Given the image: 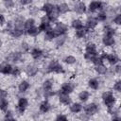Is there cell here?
<instances>
[{
  "instance_id": "9a60e30c",
  "label": "cell",
  "mask_w": 121,
  "mask_h": 121,
  "mask_svg": "<svg viewBox=\"0 0 121 121\" xmlns=\"http://www.w3.org/2000/svg\"><path fill=\"white\" fill-rule=\"evenodd\" d=\"M61 90H62V93H64V94H69V93H71V92L73 91V87H72L71 84L65 83V84L62 85Z\"/></svg>"
},
{
  "instance_id": "f6af8a7d",
  "label": "cell",
  "mask_w": 121,
  "mask_h": 121,
  "mask_svg": "<svg viewBox=\"0 0 121 121\" xmlns=\"http://www.w3.org/2000/svg\"><path fill=\"white\" fill-rule=\"evenodd\" d=\"M6 95H7L6 91H4V90H0V98H5Z\"/></svg>"
},
{
  "instance_id": "8992f818",
  "label": "cell",
  "mask_w": 121,
  "mask_h": 121,
  "mask_svg": "<svg viewBox=\"0 0 121 121\" xmlns=\"http://www.w3.org/2000/svg\"><path fill=\"white\" fill-rule=\"evenodd\" d=\"M58 16H59V11H58V9H57V7H54V9H53L49 13H47V17H48V19L51 20V21L56 20V19L58 18Z\"/></svg>"
},
{
  "instance_id": "5b68a950",
  "label": "cell",
  "mask_w": 121,
  "mask_h": 121,
  "mask_svg": "<svg viewBox=\"0 0 121 121\" xmlns=\"http://www.w3.org/2000/svg\"><path fill=\"white\" fill-rule=\"evenodd\" d=\"M12 71V67L10 64L8 63H2L0 65V72L4 73V74H9Z\"/></svg>"
},
{
  "instance_id": "bcb514c9",
  "label": "cell",
  "mask_w": 121,
  "mask_h": 121,
  "mask_svg": "<svg viewBox=\"0 0 121 121\" xmlns=\"http://www.w3.org/2000/svg\"><path fill=\"white\" fill-rule=\"evenodd\" d=\"M4 22H5V18H4V16L2 14H0V25H2Z\"/></svg>"
},
{
  "instance_id": "ee69618b",
  "label": "cell",
  "mask_w": 121,
  "mask_h": 121,
  "mask_svg": "<svg viewBox=\"0 0 121 121\" xmlns=\"http://www.w3.org/2000/svg\"><path fill=\"white\" fill-rule=\"evenodd\" d=\"M56 121H67V118L64 115H59L56 119Z\"/></svg>"
},
{
  "instance_id": "7bdbcfd3",
  "label": "cell",
  "mask_w": 121,
  "mask_h": 121,
  "mask_svg": "<svg viewBox=\"0 0 121 121\" xmlns=\"http://www.w3.org/2000/svg\"><path fill=\"white\" fill-rule=\"evenodd\" d=\"M114 89H115L116 91H121V82H120V81H117V82L115 83Z\"/></svg>"
},
{
  "instance_id": "484cf974",
  "label": "cell",
  "mask_w": 121,
  "mask_h": 121,
  "mask_svg": "<svg viewBox=\"0 0 121 121\" xmlns=\"http://www.w3.org/2000/svg\"><path fill=\"white\" fill-rule=\"evenodd\" d=\"M86 32H87V29L84 28V27H81L80 29H78V30H77L76 34H77V36H78V38H82V37L86 34Z\"/></svg>"
},
{
  "instance_id": "b9f144b4",
  "label": "cell",
  "mask_w": 121,
  "mask_h": 121,
  "mask_svg": "<svg viewBox=\"0 0 121 121\" xmlns=\"http://www.w3.org/2000/svg\"><path fill=\"white\" fill-rule=\"evenodd\" d=\"M114 23H116L117 25H120L121 24V15L118 14L115 18H114Z\"/></svg>"
},
{
  "instance_id": "7dc6e473",
  "label": "cell",
  "mask_w": 121,
  "mask_h": 121,
  "mask_svg": "<svg viewBox=\"0 0 121 121\" xmlns=\"http://www.w3.org/2000/svg\"><path fill=\"white\" fill-rule=\"evenodd\" d=\"M24 111H25L24 108H20V107H18V112H19V113H23Z\"/></svg>"
},
{
  "instance_id": "4dcf8cb0",
  "label": "cell",
  "mask_w": 121,
  "mask_h": 121,
  "mask_svg": "<svg viewBox=\"0 0 121 121\" xmlns=\"http://www.w3.org/2000/svg\"><path fill=\"white\" fill-rule=\"evenodd\" d=\"M55 36H56V35H55V33H54V31H53L52 29L46 31V33H45V39H46V40H52Z\"/></svg>"
},
{
  "instance_id": "f546056e",
  "label": "cell",
  "mask_w": 121,
  "mask_h": 121,
  "mask_svg": "<svg viewBox=\"0 0 121 121\" xmlns=\"http://www.w3.org/2000/svg\"><path fill=\"white\" fill-rule=\"evenodd\" d=\"M38 32H39V29H38V27H35V26H33V27L27 29V34H29V35H31V36L37 35Z\"/></svg>"
},
{
  "instance_id": "1f68e13d",
  "label": "cell",
  "mask_w": 121,
  "mask_h": 121,
  "mask_svg": "<svg viewBox=\"0 0 121 121\" xmlns=\"http://www.w3.org/2000/svg\"><path fill=\"white\" fill-rule=\"evenodd\" d=\"M95 70L99 73V74H104V73H106V67L103 65V64H100V65H96V67H95Z\"/></svg>"
},
{
  "instance_id": "3957f363",
  "label": "cell",
  "mask_w": 121,
  "mask_h": 121,
  "mask_svg": "<svg viewBox=\"0 0 121 121\" xmlns=\"http://www.w3.org/2000/svg\"><path fill=\"white\" fill-rule=\"evenodd\" d=\"M49 71H54L56 73H63V69L61 65H60L57 61H52L49 65Z\"/></svg>"
},
{
  "instance_id": "7402d4cb",
  "label": "cell",
  "mask_w": 121,
  "mask_h": 121,
  "mask_svg": "<svg viewBox=\"0 0 121 121\" xmlns=\"http://www.w3.org/2000/svg\"><path fill=\"white\" fill-rule=\"evenodd\" d=\"M31 55H32V57L34 59H38V58H40L42 56V51L40 49H38V48H35V49H33L31 51Z\"/></svg>"
},
{
  "instance_id": "cb8c5ba5",
  "label": "cell",
  "mask_w": 121,
  "mask_h": 121,
  "mask_svg": "<svg viewBox=\"0 0 121 121\" xmlns=\"http://www.w3.org/2000/svg\"><path fill=\"white\" fill-rule=\"evenodd\" d=\"M38 29H39V31H41V30H46V31H48V30L51 29V27H50L49 23H42L41 26H40V27Z\"/></svg>"
},
{
  "instance_id": "52a82bcc",
  "label": "cell",
  "mask_w": 121,
  "mask_h": 121,
  "mask_svg": "<svg viewBox=\"0 0 121 121\" xmlns=\"http://www.w3.org/2000/svg\"><path fill=\"white\" fill-rule=\"evenodd\" d=\"M97 24V20L94 17H90L88 18L87 22H86V25H87V27L88 28H94Z\"/></svg>"
},
{
  "instance_id": "30bf717a",
  "label": "cell",
  "mask_w": 121,
  "mask_h": 121,
  "mask_svg": "<svg viewBox=\"0 0 121 121\" xmlns=\"http://www.w3.org/2000/svg\"><path fill=\"white\" fill-rule=\"evenodd\" d=\"M75 9H76V11L78 12V13H83V12L85 11V9H86V8H85V4L82 3V2L78 3L77 6L75 7Z\"/></svg>"
},
{
  "instance_id": "ab89813d",
  "label": "cell",
  "mask_w": 121,
  "mask_h": 121,
  "mask_svg": "<svg viewBox=\"0 0 121 121\" xmlns=\"http://www.w3.org/2000/svg\"><path fill=\"white\" fill-rule=\"evenodd\" d=\"M11 73L13 74V76L17 77V76H19V75H20V69H19L18 67H14V68H12Z\"/></svg>"
},
{
  "instance_id": "7a4b0ae2",
  "label": "cell",
  "mask_w": 121,
  "mask_h": 121,
  "mask_svg": "<svg viewBox=\"0 0 121 121\" xmlns=\"http://www.w3.org/2000/svg\"><path fill=\"white\" fill-rule=\"evenodd\" d=\"M66 30H67V26L62 23H57L56 27L53 29L55 35H60V34L64 33Z\"/></svg>"
},
{
  "instance_id": "7c38bea8",
  "label": "cell",
  "mask_w": 121,
  "mask_h": 121,
  "mask_svg": "<svg viewBox=\"0 0 121 121\" xmlns=\"http://www.w3.org/2000/svg\"><path fill=\"white\" fill-rule=\"evenodd\" d=\"M103 43H104L106 45H108V46L112 45V44L114 43L113 37H111V36H106V35H105V37L103 38Z\"/></svg>"
},
{
  "instance_id": "d590c367",
  "label": "cell",
  "mask_w": 121,
  "mask_h": 121,
  "mask_svg": "<svg viewBox=\"0 0 121 121\" xmlns=\"http://www.w3.org/2000/svg\"><path fill=\"white\" fill-rule=\"evenodd\" d=\"M105 33H106V36H111L112 37L113 34H114V30L111 27H106L105 28Z\"/></svg>"
},
{
  "instance_id": "74e56055",
  "label": "cell",
  "mask_w": 121,
  "mask_h": 121,
  "mask_svg": "<svg viewBox=\"0 0 121 121\" xmlns=\"http://www.w3.org/2000/svg\"><path fill=\"white\" fill-rule=\"evenodd\" d=\"M93 62H94L95 65H100V64H102V58H101V57H97V56H95V58L94 59Z\"/></svg>"
},
{
  "instance_id": "83f0119b",
  "label": "cell",
  "mask_w": 121,
  "mask_h": 121,
  "mask_svg": "<svg viewBox=\"0 0 121 121\" xmlns=\"http://www.w3.org/2000/svg\"><path fill=\"white\" fill-rule=\"evenodd\" d=\"M34 23H35V21H34L33 19H28V20H26V22L25 23L26 28V29H29V28L33 27V26H34Z\"/></svg>"
},
{
  "instance_id": "4fadbf2b",
  "label": "cell",
  "mask_w": 121,
  "mask_h": 121,
  "mask_svg": "<svg viewBox=\"0 0 121 121\" xmlns=\"http://www.w3.org/2000/svg\"><path fill=\"white\" fill-rule=\"evenodd\" d=\"M89 8H90V10L95 11V10H96V9H98L101 8V3L100 2H95H95H92V3H90Z\"/></svg>"
},
{
  "instance_id": "44dd1931",
  "label": "cell",
  "mask_w": 121,
  "mask_h": 121,
  "mask_svg": "<svg viewBox=\"0 0 121 121\" xmlns=\"http://www.w3.org/2000/svg\"><path fill=\"white\" fill-rule=\"evenodd\" d=\"M72 26L76 29H80L82 27V23L80 20H74L72 22Z\"/></svg>"
},
{
  "instance_id": "11a10c76",
  "label": "cell",
  "mask_w": 121,
  "mask_h": 121,
  "mask_svg": "<svg viewBox=\"0 0 121 121\" xmlns=\"http://www.w3.org/2000/svg\"><path fill=\"white\" fill-rule=\"evenodd\" d=\"M1 44H2V42H1V41H0V46H1Z\"/></svg>"
},
{
  "instance_id": "e0dca14e",
  "label": "cell",
  "mask_w": 121,
  "mask_h": 121,
  "mask_svg": "<svg viewBox=\"0 0 121 121\" xmlns=\"http://www.w3.org/2000/svg\"><path fill=\"white\" fill-rule=\"evenodd\" d=\"M95 45L94 43H89L86 46V53H90V54H95Z\"/></svg>"
},
{
  "instance_id": "ba28073f",
  "label": "cell",
  "mask_w": 121,
  "mask_h": 121,
  "mask_svg": "<svg viewBox=\"0 0 121 121\" xmlns=\"http://www.w3.org/2000/svg\"><path fill=\"white\" fill-rule=\"evenodd\" d=\"M60 102H62L64 104H69L71 102V99H70L68 94H64V93H61L60 95Z\"/></svg>"
},
{
  "instance_id": "f1b7e54d",
  "label": "cell",
  "mask_w": 121,
  "mask_h": 121,
  "mask_svg": "<svg viewBox=\"0 0 121 121\" xmlns=\"http://www.w3.org/2000/svg\"><path fill=\"white\" fill-rule=\"evenodd\" d=\"M78 97H79L80 100H82V101H86V100L88 99V97H89V94H88V92L83 91V92H81V93L79 94Z\"/></svg>"
},
{
  "instance_id": "ac0fdd59",
  "label": "cell",
  "mask_w": 121,
  "mask_h": 121,
  "mask_svg": "<svg viewBox=\"0 0 121 121\" xmlns=\"http://www.w3.org/2000/svg\"><path fill=\"white\" fill-rule=\"evenodd\" d=\"M81 109H82V106L78 103H75L71 106V111L73 112H79L81 111Z\"/></svg>"
},
{
  "instance_id": "816d5d0a",
  "label": "cell",
  "mask_w": 121,
  "mask_h": 121,
  "mask_svg": "<svg viewBox=\"0 0 121 121\" xmlns=\"http://www.w3.org/2000/svg\"><path fill=\"white\" fill-rule=\"evenodd\" d=\"M112 121H121V119H120L119 117H114V118L112 119Z\"/></svg>"
},
{
  "instance_id": "f5cc1de1",
  "label": "cell",
  "mask_w": 121,
  "mask_h": 121,
  "mask_svg": "<svg viewBox=\"0 0 121 121\" xmlns=\"http://www.w3.org/2000/svg\"><path fill=\"white\" fill-rule=\"evenodd\" d=\"M5 121H14V120H13L12 118H7V119H6Z\"/></svg>"
},
{
  "instance_id": "8d00e7d4",
  "label": "cell",
  "mask_w": 121,
  "mask_h": 121,
  "mask_svg": "<svg viewBox=\"0 0 121 121\" xmlns=\"http://www.w3.org/2000/svg\"><path fill=\"white\" fill-rule=\"evenodd\" d=\"M64 61L67 62V63H74L76 61V59L73 57V56H68L64 59Z\"/></svg>"
},
{
  "instance_id": "9c48e42d",
  "label": "cell",
  "mask_w": 121,
  "mask_h": 121,
  "mask_svg": "<svg viewBox=\"0 0 121 121\" xmlns=\"http://www.w3.org/2000/svg\"><path fill=\"white\" fill-rule=\"evenodd\" d=\"M103 57L106 58V59L109 60V62L112 63V64H114V63H116V62L118 61V58H117L115 55H113V54H111V55H104Z\"/></svg>"
},
{
  "instance_id": "8fae6325",
  "label": "cell",
  "mask_w": 121,
  "mask_h": 121,
  "mask_svg": "<svg viewBox=\"0 0 121 121\" xmlns=\"http://www.w3.org/2000/svg\"><path fill=\"white\" fill-rule=\"evenodd\" d=\"M57 9H58L59 13H60H60H65L66 11H68L69 8H68V6H67L65 3H62V4H60V5L57 7Z\"/></svg>"
},
{
  "instance_id": "f35d334b",
  "label": "cell",
  "mask_w": 121,
  "mask_h": 121,
  "mask_svg": "<svg viewBox=\"0 0 121 121\" xmlns=\"http://www.w3.org/2000/svg\"><path fill=\"white\" fill-rule=\"evenodd\" d=\"M95 58V54H90V53H86L85 54V59L87 60H94V59Z\"/></svg>"
},
{
  "instance_id": "d6986e66",
  "label": "cell",
  "mask_w": 121,
  "mask_h": 121,
  "mask_svg": "<svg viewBox=\"0 0 121 121\" xmlns=\"http://www.w3.org/2000/svg\"><path fill=\"white\" fill-rule=\"evenodd\" d=\"M9 59H10L12 61H18V60H21V54L20 53H12L9 57Z\"/></svg>"
},
{
  "instance_id": "836d02e7",
  "label": "cell",
  "mask_w": 121,
  "mask_h": 121,
  "mask_svg": "<svg viewBox=\"0 0 121 121\" xmlns=\"http://www.w3.org/2000/svg\"><path fill=\"white\" fill-rule=\"evenodd\" d=\"M22 33H23V30H21V29L14 28V29L11 30V35L14 36V37H19V36L22 35Z\"/></svg>"
},
{
  "instance_id": "277c9868",
  "label": "cell",
  "mask_w": 121,
  "mask_h": 121,
  "mask_svg": "<svg viewBox=\"0 0 121 121\" xmlns=\"http://www.w3.org/2000/svg\"><path fill=\"white\" fill-rule=\"evenodd\" d=\"M97 112V107H96V105L95 104H94V103H91V104H89V105H87L86 106V108H85V112L87 113V114H94V113H95Z\"/></svg>"
},
{
  "instance_id": "d4e9b609",
  "label": "cell",
  "mask_w": 121,
  "mask_h": 121,
  "mask_svg": "<svg viewBox=\"0 0 121 121\" xmlns=\"http://www.w3.org/2000/svg\"><path fill=\"white\" fill-rule=\"evenodd\" d=\"M26 106H27V100H26V98H24V97L20 98L19 99V102H18V107L25 109Z\"/></svg>"
},
{
  "instance_id": "60d3db41",
  "label": "cell",
  "mask_w": 121,
  "mask_h": 121,
  "mask_svg": "<svg viewBox=\"0 0 121 121\" xmlns=\"http://www.w3.org/2000/svg\"><path fill=\"white\" fill-rule=\"evenodd\" d=\"M105 19H106V14H104V13H99L98 16H97V19H96V20L103 21V20H105Z\"/></svg>"
},
{
  "instance_id": "ffe728a7",
  "label": "cell",
  "mask_w": 121,
  "mask_h": 121,
  "mask_svg": "<svg viewBox=\"0 0 121 121\" xmlns=\"http://www.w3.org/2000/svg\"><path fill=\"white\" fill-rule=\"evenodd\" d=\"M28 87H29V84L27 81H22L21 84L19 85V90H20V92H25L27 90Z\"/></svg>"
},
{
  "instance_id": "5bb4252c",
  "label": "cell",
  "mask_w": 121,
  "mask_h": 121,
  "mask_svg": "<svg viewBox=\"0 0 121 121\" xmlns=\"http://www.w3.org/2000/svg\"><path fill=\"white\" fill-rule=\"evenodd\" d=\"M37 68L35 67V66H33V65H28L27 67H26V73L29 75V76H34L36 73H37Z\"/></svg>"
},
{
  "instance_id": "f907efd6",
  "label": "cell",
  "mask_w": 121,
  "mask_h": 121,
  "mask_svg": "<svg viewBox=\"0 0 121 121\" xmlns=\"http://www.w3.org/2000/svg\"><path fill=\"white\" fill-rule=\"evenodd\" d=\"M22 45H23V46H22V48L24 47V50H26V49L28 48V46H27V44H26V43H23Z\"/></svg>"
},
{
  "instance_id": "681fc988",
  "label": "cell",
  "mask_w": 121,
  "mask_h": 121,
  "mask_svg": "<svg viewBox=\"0 0 121 121\" xmlns=\"http://www.w3.org/2000/svg\"><path fill=\"white\" fill-rule=\"evenodd\" d=\"M29 3H31V1H21V4H23V5H26V4H29Z\"/></svg>"
},
{
  "instance_id": "e575fe53",
  "label": "cell",
  "mask_w": 121,
  "mask_h": 121,
  "mask_svg": "<svg viewBox=\"0 0 121 121\" xmlns=\"http://www.w3.org/2000/svg\"><path fill=\"white\" fill-rule=\"evenodd\" d=\"M51 87H52V82H51L50 80H46V81H44V82H43V88H44V90H45V91L50 90V89H51Z\"/></svg>"
},
{
  "instance_id": "2e32d148",
  "label": "cell",
  "mask_w": 121,
  "mask_h": 121,
  "mask_svg": "<svg viewBox=\"0 0 121 121\" xmlns=\"http://www.w3.org/2000/svg\"><path fill=\"white\" fill-rule=\"evenodd\" d=\"M49 109H50V105H49V103H48L47 101H43V102L41 104V106H40V110H41L43 112H48Z\"/></svg>"
},
{
  "instance_id": "db71d44e",
  "label": "cell",
  "mask_w": 121,
  "mask_h": 121,
  "mask_svg": "<svg viewBox=\"0 0 121 121\" xmlns=\"http://www.w3.org/2000/svg\"><path fill=\"white\" fill-rule=\"evenodd\" d=\"M119 69H120V66H119V65L116 66V71H117V72H119Z\"/></svg>"
},
{
  "instance_id": "4316f807",
  "label": "cell",
  "mask_w": 121,
  "mask_h": 121,
  "mask_svg": "<svg viewBox=\"0 0 121 121\" xmlns=\"http://www.w3.org/2000/svg\"><path fill=\"white\" fill-rule=\"evenodd\" d=\"M8 105H9V103H8V101H7L5 98L0 99V109H1V110L6 111L7 108H8Z\"/></svg>"
},
{
  "instance_id": "c3c4849f",
  "label": "cell",
  "mask_w": 121,
  "mask_h": 121,
  "mask_svg": "<svg viewBox=\"0 0 121 121\" xmlns=\"http://www.w3.org/2000/svg\"><path fill=\"white\" fill-rule=\"evenodd\" d=\"M12 4H13L12 2H5V5H6L8 8H9V7H10V6H12Z\"/></svg>"
},
{
  "instance_id": "6da1fadb",
  "label": "cell",
  "mask_w": 121,
  "mask_h": 121,
  "mask_svg": "<svg viewBox=\"0 0 121 121\" xmlns=\"http://www.w3.org/2000/svg\"><path fill=\"white\" fill-rule=\"evenodd\" d=\"M102 98H103L105 104H106L109 108H111V107L113 105L114 101H115V100H114V97L112 96V95L111 92H106V93H104V94L102 95Z\"/></svg>"
},
{
  "instance_id": "d6a6232c",
  "label": "cell",
  "mask_w": 121,
  "mask_h": 121,
  "mask_svg": "<svg viewBox=\"0 0 121 121\" xmlns=\"http://www.w3.org/2000/svg\"><path fill=\"white\" fill-rule=\"evenodd\" d=\"M89 86L93 89H97L98 87V81L96 79H91L89 80Z\"/></svg>"
},
{
  "instance_id": "603a6c76",
  "label": "cell",
  "mask_w": 121,
  "mask_h": 121,
  "mask_svg": "<svg viewBox=\"0 0 121 121\" xmlns=\"http://www.w3.org/2000/svg\"><path fill=\"white\" fill-rule=\"evenodd\" d=\"M54 7H55V6H53L52 4L47 3V4L43 5V11H45V12H47V13H49V12L54 9Z\"/></svg>"
}]
</instances>
